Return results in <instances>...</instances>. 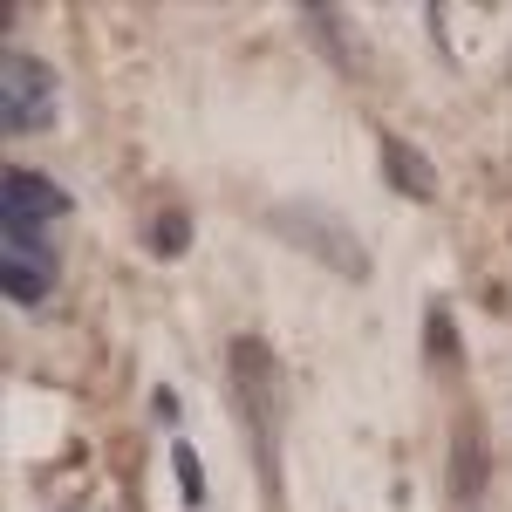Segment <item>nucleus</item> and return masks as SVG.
<instances>
[{"label": "nucleus", "mask_w": 512, "mask_h": 512, "mask_svg": "<svg viewBox=\"0 0 512 512\" xmlns=\"http://www.w3.org/2000/svg\"><path fill=\"white\" fill-rule=\"evenodd\" d=\"M233 390H239V410H246V424L260 437V465H267V492H280L274 478V437H280V362L274 349L260 342V335H239L233 342Z\"/></svg>", "instance_id": "nucleus-1"}, {"label": "nucleus", "mask_w": 512, "mask_h": 512, "mask_svg": "<svg viewBox=\"0 0 512 512\" xmlns=\"http://www.w3.org/2000/svg\"><path fill=\"white\" fill-rule=\"evenodd\" d=\"M267 226H274L287 246H308V253H321L335 274L349 280H369V253H362V239L335 219V212H321V205H274L267 212Z\"/></svg>", "instance_id": "nucleus-2"}, {"label": "nucleus", "mask_w": 512, "mask_h": 512, "mask_svg": "<svg viewBox=\"0 0 512 512\" xmlns=\"http://www.w3.org/2000/svg\"><path fill=\"white\" fill-rule=\"evenodd\" d=\"M55 123V76L41 69L35 55H7L0 62V130L28 137Z\"/></svg>", "instance_id": "nucleus-3"}, {"label": "nucleus", "mask_w": 512, "mask_h": 512, "mask_svg": "<svg viewBox=\"0 0 512 512\" xmlns=\"http://www.w3.org/2000/svg\"><path fill=\"white\" fill-rule=\"evenodd\" d=\"M69 212V192L62 185H48L41 171H0V219L7 226H48V219H62Z\"/></svg>", "instance_id": "nucleus-4"}, {"label": "nucleus", "mask_w": 512, "mask_h": 512, "mask_svg": "<svg viewBox=\"0 0 512 512\" xmlns=\"http://www.w3.org/2000/svg\"><path fill=\"white\" fill-rule=\"evenodd\" d=\"M451 492H458V506H478V499H485V431H478V424H458V444H451Z\"/></svg>", "instance_id": "nucleus-5"}, {"label": "nucleus", "mask_w": 512, "mask_h": 512, "mask_svg": "<svg viewBox=\"0 0 512 512\" xmlns=\"http://www.w3.org/2000/svg\"><path fill=\"white\" fill-rule=\"evenodd\" d=\"M383 171H390V185H396L403 198H437V171H431V158H424L417 144L383 137Z\"/></svg>", "instance_id": "nucleus-6"}, {"label": "nucleus", "mask_w": 512, "mask_h": 512, "mask_svg": "<svg viewBox=\"0 0 512 512\" xmlns=\"http://www.w3.org/2000/svg\"><path fill=\"white\" fill-rule=\"evenodd\" d=\"M0 280H7V301H14V308H41V301H48V260H21V253H7V260H0Z\"/></svg>", "instance_id": "nucleus-7"}, {"label": "nucleus", "mask_w": 512, "mask_h": 512, "mask_svg": "<svg viewBox=\"0 0 512 512\" xmlns=\"http://www.w3.org/2000/svg\"><path fill=\"white\" fill-rule=\"evenodd\" d=\"M178 485H185V492H205V472H198V458H192V444H178Z\"/></svg>", "instance_id": "nucleus-8"}, {"label": "nucleus", "mask_w": 512, "mask_h": 512, "mask_svg": "<svg viewBox=\"0 0 512 512\" xmlns=\"http://www.w3.org/2000/svg\"><path fill=\"white\" fill-rule=\"evenodd\" d=\"M178 246H185V219L164 212V219H158V253H178Z\"/></svg>", "instance_id": "nucleus-9"}]
</instances>
